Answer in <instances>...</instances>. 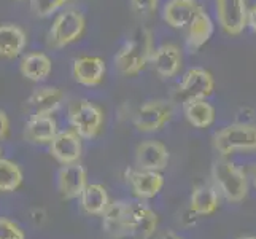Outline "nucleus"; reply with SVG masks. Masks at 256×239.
<instances>
[{"mask_svg": "<svg viewBox=\"0 0 256 239\" xmlns=\"http://www.w3.org/2000/svg\"><path fill=\"white\" fill-rule=\"evenodd\" d=\"M153 51V34L150 29L144 28L128 39V42L120 48L114 56V67L121 75L134 77L142 72L152 61Z\"/></svg>", "mask_w": 256, "mask_h": 239, "instance_id": "nucleus-1", "label": "nucleus"}, {"mask_svg": "<svg viewBox=\"0 0 256 239\" xmlns=\"http://www.w3.org/2000/svg\"><path fill=\"white\" fill-rule=\"evenodd\" d=\"M215 187L229 202H240L248 193V180L239 166L222 158L216 159L212 167Z\"/></svg>", "mask_w": 256, "mask_h": 239, "instance_id": "nucleus-2", "label": "nucleus"}, {"mask_svg": "<svg viewBox=\"0 0 256 239\" xmlns=\"http://www.w3.org/2000/svg\"><path fill=\"white\" fill-rule=\"evenodd\" d=\"M86 28V20L76 8H66L59 13L48 31V47L52 50H62L72 45L82 37Z\"/></svg>", "mask_w": 256, "mask_h": 239, "instance_id": "nucleus-3", "label": "nucleus"}, {"mask_svg": "<svg viewBox=\"0 0 256 239\" xmlns=\"http://www.w3.org/2000/svg\"><path fill=\"white\" fill-rule=\"evenodd\" d=\"M214 147L222 156H228L234 152L256 150V125L234 123L223 128L214 136Z\"/></svg>", "mask_w": 256, "mask_h": 239, "instance_id": "nucleus-4", "label": "nucleus"}, {"mask_svg": "<svg viewBox=\"0 0 256 239\" xmlns=\"http://www.w3.org/2000/svg\"><path fill=\"white\" fill-rule=\"evenodd\" d=\"M68 121L83 139H94L102 131L104 112L99 105L80 99L68 105Z\"/></svg>", "mask_w": 256, "mask_h": 239, "instance_id": "nucleus-5", "label": "nucleus"}, {"mask_svg": "<svg viewBox=\"0 0 256 239\" xmlns=\"http://www.w3.org/2000/svg\"><path fill=\"white\" fill-rule=\"evenodd\" d=\"M216 20L228 35H240L248 26L246 0H215Z\"/></svg>", "mask_w": 256, "mask_h": 239, "instance_id": "nucleus-6", "label": "nucleus"}, {"mask_svg": "<svg viewBox=\"0 0 256 239\" xmlns=\"http://www.w3.org/2000/svg\"><path fill=\"white\" fill-rule=\"evenodd\" d=\"M174 115V105L169 101H150L140 107L134 117V125L140 132H154L162 129Z\"/></svg>", "mask_w": 256, "mask_h": 239, "instance_id": "nucleus-7", "label": "nucleus"}, {"mask_svg": "<svg viewBox=\"0 0 256 239\" xmlns=\"http://www.w3.org/2000/svg\"><path fill=\"white\" fill-rule=\"evenodd\" d=\"M215 82L214 77L206 69L192 67L186 70L178 85V94L184 101L188 99H207L214 93Z\"/></svg>", "mask_w": 256, "mask_h": 239, "instance_id": "nucleus-8", "label": "nucleus"}, {"mask_svg": "<svg viewBox=\"0 0 256 239\" xmlns=\"http://www.w3.org/2000/svg\"><path fill=\"white\" fill-rule=\"evenodd\" d=\"M82 139L83 137L75 129L59 131L56 137L50 142L51 156L62 166L78 163V159L82 158V152H83Z\"/></svg>", "mask_w": 256, "mask_h": 239, "instance_id": "nucleus-9", "label": "nucleus"}, {"mask_svg": "<svg viewBox=\"0 0 256 239\" xmlns=\"http://www.w3.org/2000/svg\"><path fill=\"white\" fill-rule=\"evenodd\" d=\"M64 101V91L58 86H40L24 102V110L32 115H52Z\"/></svg>", "mask_w": 256, "mask_h": 239, "instance_id": "nucleus-10", "label": "nucleus"}, {"mask_svg": "<svg viewBox=\"0 0 256 239\" xmlns=\"http://www.w3.org/2000/svg\"><path fill=\"white\" fill-rule=\"evenodd\" d=\"M88 185V172L80 163L64 164L58 172V190L66 199L80 198Z\"/></svg>", "mask_w": 256, "mask_h": 239, "instance_id": "nucleus-11", "label": "nucleus"}, {"mask_svg": "<svg viewBox=\"0 0 256 239\" xmlns=\"http://www.w3.org/2000/svg\"><path fill=\"white\" fill-rule=\"evenodd\" d=\"M130 202L128 201H114L110 202L107 210L104 212V231L110 237H126L132 236L130 222H129Z\"/></svg>", "mask_w": 256, "mask_h": 239, "instance_id": "nucleus-12", "label": "nucleus"}, {"mask_svg": "<svg viewBox=\"0 0 256 239\" xmlns=\"http://www.w3.org/2000/svg\"><path fill=\"white\" fill-rule=\"evenodd\" d=\"M126 180L132 191L140 199L154 198L164 187V177L160 171H144V169H128Z\"/></svg>", "mask_w": 256, "mask_h": 239, "instance_id": "nucleus-13", "label": "nucleus"}, {"mask_svg": "<svg viewBox=\"0 0 256 239\" xmlns=\"http://www.w3.org/2000/svg\"><path fill=\"white\" fill-rule=\"evenodd\" d=\"M169 164V150L158 140H145L136 150V166L144 171H162Z\"/></svg>", "mask_w": 256, "mask_h": 239, "instance_id": "nucleus-14", "label": "nucleus"}, {"mask_svg": "<svg viewBox=\"0 0 256 239\" xmlns=\"http://www.w3.org/2000/svg\"><path fill=\"white\" fill-rule=\"evenodd\" d=\"M58 132V121L52 118V115H32L24 125L22 137L35 145H50Z\"/></svg>", "mask_w": 256, "mask_h": 239, "instance_id": "nucleus-15", "label": "nucleus"}, {"mask_svg": "<svg viewBox=\"0 0 256 239\" xmlns=\"http://www.w3.org/2000/svg\"><path fill=\"white\" fill-rule=\"evenodd\" d=\"M105 61L99 56H80L72 64V75L76 83L83 86H97L104 82Z\"/></svg>", "mask_w": 256, "mask_h": 239, "instance_id": "nucleus-16", "label": "nucleus"}, {"mask_svg": "<svg viewBox=\"0 0 256 239\" xmlns=\"http://www.w3.org/2000/svg\"><path fill=\"white\" fill-rule=\"evenodd\" d=\"M150 63L153 64V69L156 70L158 75L162 78H172L180 72L182 64H183V56L182 50L174 45V43H164V45L158 47Z\"/></svg>", "mask_w": 256, "mask_h": 239, "instance_id": "nucleus-17", "label": "nucleus"}, {"mask_svg": "<svg viewBox=\"0 0 256 239\" xmlns=\"http://www.w3.org/2000/svg\"><path fill=\"white\" fill-rule=\"evenodd\" d=\"M199 8L196 0H169L162 8V20L174 29L186 28Z\"/></svg>", "mask_w": 256, "mask_h": 239, "instance_id": "nucleus-18", "label": "nucleus"}, {"mask_svg": "<svg viewBox=\"0 0 256 239\" xmlns=\"http://www.w3.org/2000/svg\"><path fill=\"white\" fill-rule=\"evenodd\" d=\"M129 222H130V233L140 239H148L156 231L158 226V215L152 207L142 202H130L129 210Z\"/></svg>", "mask_w": 256, "mask_h": 239, "instance_id": "nucleus-19", "label": "nucleus"}, {"mask_svg": "<svg viewBox=\"0 0 256 239\" xmlns=\"http://www.w3.org/2000/svg\"><path fill=\"white\" fill-rule=\"evenodd\" d=\"M28 45V35L16 24H0V58L14 59Z\"/></svg>", "mask_w": 256, "mask_h": 239, "instance_id": "nucleus-20", "label": "nucleus"}, {"mask_svg": "<svg viewBox=\"0 0 256 239\" xmlns=\"http://www.w3.org/2000/svg\"><path fill=\"white\" fill-rule=\"evenodd\" d=\"M52 63L45 53L34 51L24 55L20 63V72L26 80H30L34 83L45 82L51 75Z\"/></svg>", "mask_w": 256, "mask_h": 239, "instance_id": "nucleus-21", "label": "nucleus"}, {"mask_svg": "<svg viewBox=\"0 0 256 239\" xmlns=\"http://www.w3.org/2000/svg\"><path fill=\"white\" fill-rule=\"evenodd\" d=\"M212 34H214V23H212L210 16L204 12V8H199L196 16L192 18L191 24L188 26L186 34V45L191 51H198L210 40Z\"/></svg>", "mask_w": 256, "mask_h": 239, "instance_id": "nucleus-22", "label": "nucleus"}, {"mask_svg": "<svg viewBox=\"0 0 256 239\" xmlns=\"http://www.w3.org/2000/svg\"><path fill=\"white\" fill-rule=\"evenodd\" d=\"M220 198H218V188L214 185L202 183L194 187L190 199L191 212L196 215H210L218 209Z\"/></svg>", "mask_w": 256, "mask_h": 239, "instance_id": "nucleus-23", "label": "nucleus"}, {"mask_svg": "<svg viewBox=\"0 0 256 239\" xmlns=\"http://www.w3.org/2000/svg\"><path fill=\"white\" fill-rule=\"evenodd\" d=\"M183 113L194 128H208L215 121V109L206 99H188L183 102Z\"/></svg>", "mask_w": 256, "mask_h": 239, "instance_id": "nucleus-24", "label": "nucleus"}, {"mask_svg": "<svg viewBox=\"0 0 256 239\" xmlns=\"http://www.w3.org/2000/svg\"><path fill=\"white\" fill-rule=\"evenodd\" d=\"M80 204L86 214L104 215V212L107 210L110 204L107 190L99 183H88L80 196Z\"/></svg>", "mask_w": 256, "mask_h": 239, "instance_id": "nucleus-25", "label": "nucleus"}, {"mask_svg": "<svg viewBox=\"0 0 256 239\" xmlns=\"http://www.w3.org/2000/svg\"><path fill=\"white\" fill-rule=\"evenodd\" d=\"M22 183V171L12 159L0 156V191H14Z\"/></svg>", "mask_w": 256, "mask_h": 239, "instance_id": "nucleus-26", "label": "nucleus"}, {"mask_svg": "<svg viewBox=\"0 0 256 239\" xmlns=\"http://www.w3.org/2000/svg\"><path fill=\"white\" fill-rule=\"evenodd\" d=\"M75 0H29L30 12L37 18H50L59 8L74 4Z\"/></svg>", "mask_w": 256, "mask_h": 239, "instance_id": "nucleus-27", "label": "nucleus"}, {"mask_svg": "<svg viewBox=\"0 0 256 239\" xmlns=\"http://www.w3.org/2000/svg\"><path fill=\"white\" fill-rule=\"evenodd\" d=\"M0 239H26L24 231L14 222L0 217Z\"/></svg>", "mask_w": 256, "mask_h": 239, "instance_id": "nucleus-28", "label": "nucleus"}, {"mask_svg": "<svg viewBox=\"0 0 256 239\" xmlns=\"http://www.w3.org/2000/svg\"><path fill=\"white\" fill-rule=\"evenodd\" d=\"M130 4L137 13L152 15L158 7V0H130Z\"/></svg>", "mask_w": 256, "mask_h": 239, "instance_id": "nucleus-29", "label": "nucleus"}, {"mask_svg": "<svg viewBox=\"0 0 256 239\" xmlns=\"http://www.w3.org/2000/svg\"><path fill=\"white\" fill-rule=\"evenodd\" d=\"M8 131H10V120L4 110H0V140L8 136Z\"/></svg>", "mask_w": 256, "mask_h": 239, "instance_id": "nucleus-30", "label": "nucleus"}, {"mask_svg": "<svg viewBox=\"0 0 256 239\" xmlns=\"http://www.w3.org/2000/svg\"><path fill=\"white\" fill-rule=\"evenodd\" d=\"M248 28L256 34V5L248 8Z\"/></svg>", "mask_w": 256, "mask_h": 239, "instance_id": "nucleus-31", "label": "nucleus"}, {"mask_svg": "<svg viewBox=\"0 0 256 239\" xmlns=\"http://www.w3.org/2000/svg\"><path fill=\"white\" fill-rule=\"evenodd\" d=\"M158 239H183V237H180L178 234L174 233V231H166V233H162Z\"/></svg>", "mask_w": 256, "mask_h": 239, "instance_id": "nucleus-32", "label": "nucleus"}, {"mask_svg": "<svg viewBox=\"0 0 256 239\" xmlns=\"http://www.w3.org/2000/svg\"><path fill=\"white\" fill-rule=\"evenodd\" d=\"M250 177H252V180H253L254 187H256V166H252L250 167Z\"/></svg>", "mask_w": 256, "mask_h": 239, "instance_id": "nucleus-33", "label": "nucleus"}, {"mask_svg": "<svg viewBox=\"0 0 256 239\" xmlns=\"http://www.w3.org/2000/svg\"><path fill=\"white\" fill-rule=\"evenodd\" d=\"M239 239H256V237H253V236H244V237H239Z\"/></svg>", "mask_w": 256, "mask_h": 239, "instance_id": "nucleus-34", "label": "nucleus"}]
</instances>
